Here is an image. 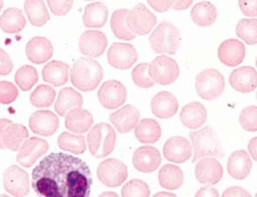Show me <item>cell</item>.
Listing matches in <instances>:
<instances>
[{"label":"cell","mask_w":257,"mask_h":197,"mask_svg":"<svg viewBox=\"0 0 257 197\" xmlns=\"http://www.w3.org/2000/svg\"><path fill=\"white\" fill-rule=\"evenodd\" d=\"M92 184L86 162L67 153H51L33 170V188L40 197H89Z\"/></svg>","instance_id":"obj_1"},{"label":"cell","mask_w":257,"mask_h":197,"mask_svg":"<svg viewBox=\"0 0 257 197\" xmlns=\"http://www.w3.org/2000/svg\"><path fill=\"white\" fill-rule=\"evenodd\" d=\"M103 76L102 66L91 58L77 59L70 71L71 83L82 92L94 91L101 83Z\"/></svg>","instance_id":"obj_2"},{"label":"cell","mask_w":257,"mask_h":197,"mask_svg":"<svg viewBox=\"0 0 257 197\" xmlns=\"http://www.w3.org/2000/svg\"><path fill=\"white\" fill-rule=\"evenodd\" d=\"M190 140L193 146L192 163H196L203 158L224 156L221 142L215 130L210 126H206L202 130L190 131Z\"/></svg>","instance_id":"obj_3"},{"label":"cell","mask_w":257,"mask_h":197,"mask_svg":"<svg viewBox=\"0 0 257 197\" xmlns=\"http://www.w3.org/2000/svg\"><path fill=\"white\" fill-rule=\"evenodd\" d=\"M149 41L155 53L174 55L181 43V36L177 27L164 21L153 31Z\"/></svg>","instance_id":"obj_4"},{"label":"cell","mask_w":257,"mask_h":197,"mask_svg":"<svg viewBox=\"0 0 257 197\" xmlns=\"http://www.w3.org/2000/svg\"><path fill=\"white\" fill-rule=\"evenodd\" d=\"M87 140L91 154L99 159L112 153L117 141V135L111 125L99 123L91 129Z\"/></svg>","instance_id":"obj_5"},{"label":"cell","mask_w":257,"mask_h":197,"mask_svg":"<svg viewBox=\"0 0 257 197\" xmlns=\"http://www.w3.org/2000/svg\"><path fill=\"white\" fill-rule=\"evenodd\" d=\"M196 93L205 100H216L225 91V77L215 69H206L196 77Z\"/></svg>","instance_id":"obj_6"},{"label":"cell","mask_w":257,"mask_h":197,"mask_svg":"<svg viewBox=\"0 0 257 197\" xmlns=\"http://www.w3.org/2000/svg\"><path fill=\"white\" fill-rule=\"evenodd\" d=\"M180 70L175 59L166 55L156 57L149 64V74L151 79L160 85L167 86L175 83Z\"/></svg>","instance_id":"obj_7"},{"label":"cell","mask_w":257,"mask_h":197,"mask_svg":"<svg viewBox=\"0 0 257 197\" xmlns=\"http://www.w3.org/2000/svg\"><path fill=\"white\" fill-rule=\"evenodd\" d=\"M157 24L156 16L144 4H138L128 11L126 25L135 36H147Z\"/></svg>","instance_id":"obj_8"},{"label":"cell","mask_w":257,"mask_h":197,"mask_svg":"<svg viewBox=\"0 0 257 197\" xmlns=\"http://www.w3.org/2000/svg\"><path fill=\"white\" fill-rule=\"evenodd\" d=\"M97 176L104 185L115 188L125 182L128 177V168L119 159H105L97 168Z\"/></svg>","instance_id":"obj_9"},{"label":"cell","mask_w":257,"mask_h":197,"mask_svg":"<svg viewBox=\"0 0 257 197\" xmlns=\"http://www.w3.org/2000/svg\"><path fill=\"white\" fill-rule=\"evenodd\" d=\"M138 53L136 47L130 43L114 42L107 53V61L111 67L126 71L138 62Z\"/></svg>","instance_id":"obj_10"},{"label":"cell","mask_w":257,"mask_h":197,"mask_svg":"<svg viewBox=\"0 0 257 197\" xmlns=\"http://www.w3.org/2000/svg\"><path fill=\"white\" fill-rule=\"evenodd\" d=\"M98 99L100 105L105 109H117L125 102L127 89L119 81L109 80L99 88Z\"/></svg>","instance_id":"obj_11"},{"label":"cell","mask_w":257,"mask_h":197,"mask_svg":"<svg viewBox=\"0 0 257 197\" xmlns=\"http://www.w3.org/2000/svg\"><path fill=\"white\" fill-rule=\"evenodd\" d=\"M4 187L6 191L15 197H25L30 194V176L18 165L6 169L3 176Z\"/></svg>","instance_id":"obj_12"},{"label":"cell","mask_w":257,"mask_h":197,"mask_svg":"<svg viewBox=\"0 0 257 197\" xmlns=\"http://www.w3.org/2000/svg\"><path fill=\"white\" fill-rule=\"evenodd\" d=\"M108 46V41L104 33L99 30H87L80 36L78 47L82 55L96 59L102 56Z\"/></svg>","instance_id":"obj_13"},{"label":"cell","mask_w":257,"mask_h":197,"mask_svg":"<svg viewBox=\"0 0 257 197\" xmlns=\"http://www.w3.org/2000/svg\"><path fill=\"white\" fill-rule=\"evenodd\" d=\"M48 149L49 144L46 140L35 136L30 137L22 145L17 155V161L24 167H31Z\"/></svg>","instance_id":"obj_14"},{"label":"cell","mask_w":257,"mask_h":197,"mask_svg":"<svg viewBox=\"0 0 257 197\" xmlns=\"http://www.w3.org/2000/svg\"><path fill=\"white\" fill-rule=\"evenodd\" d=\"M196 178L200 183L215 185L224 175L222 165L215 158H203L199 159L195 167Z\"/></svg>","instance_id":"obj_15"},{"label":"cell","mask_w":257,"mask_h":197,"mask_svg":"<svg viewBox=\"0 0 257 197\" xmlns=\"http://www.w3.org/2000/svg\"><path fill=\"white\" fill-rule=\"evenodd\" d=\"M192 147L190 141L182 136H173L164 145V157L168 161L182 164L188 161L192 155Z\"/></svg>","instance_id":"obj_16"},{"label":"cell","mask_w":257,"mask_h":197,"mask_svg":"<svg viewBox=\"0 0 257 197\" xmlns=\"http://www.w3.org/2000/svg\"><path fill=\"white\" fill-rule=\"evenodd\" d=\"M30 129L36 135L51 136L58 130L59 118L48 110H40L31 115L30 118Z\"/></svg>","instance_id":"obj_17"},{"label":"cell","mask_w":257,"mask_h":197,"mask_svg":"<svg viewBox=\"0 0 257 197\" xmlns=\"http://www.w3.org/2000/svg\"><path fill=\"white\" fill-rule=\"evenodd\" d=\"M245 55V46L237 39H228L218 48L219 61L228 67H236L242 64Z\"/></svg>","instance_id":"obj_18"},{"label":"cell","mask_w":257,"mask_h":197,"mask_svg":"<svg viewBox=\"0 0 257 197\" xmlns=\"http://www.w3.org/2000/svg\"><path fill=\"white\" fill-rule=\"evenodd\" d=\"M161 164V153L152 146L139 147L133 154L134 167L143 173L154 172L160 167Z\"/></svg>","instance_id":"obj_19"},{"label":"cell","mask_w":257,"mask_h":197,"mask_svg":"<svg viewBox=\"0 0 257 197\" xmlns=\"http://www.w3.org/2000/svg\"><path fill=\"white\" fill-rule=\"evenodd\" d=\"M140 117V112L136 106L126 105L112 112L109 117V120L118 132L125 134L134 130L139 123Z\"/></svg>","instance_id":"obj_20"},{"label":"cell","mask_w":257,"mask_h":197,"mask_svg":"<svg viewBox=\"0 0 257 197\" xmlns=\"http://www.w3.org/2000/svg\"><path fill=\"white\" fill-rule=\"evenodd\" d=\"M229 83L235 91L248 94L257 88V71L251 66H242L231 72Z\"/></svg>","instance_id":"obj_21"},{"label":"cell","mask_w":257,"mask_h":197,"mask_svg":"<svg viewBox=\"0 0 257 197\" xmlns=\"http://www.w3.org/2000/svg\"><path fill=\"white\" fill-rule=\"evenodd\" d=\"M27 58L35 65H41L52 59L54 53L52 42L42 36H36L28 42L25 47Z\"/></svg>","instance_id":"obj_22"},{"label":"cell","mask_w":257,"mask_h":197,"mask_svg":"<svg viewBox=\"0 0 257 197\" xmlns=\"http://www.w3.org/2000/svg\"><path fill=\"white\" fill-rule=\"evenodd\" d=\"M153 114L161 119H168L177 114L178 102L174 94L168 91H161L155 94L151 100Z\"/></svg>","instance_id":"obj_23"},{"label":"cell","mask_w":257,"mask_h":197,"mask_svg":"<svg viewBox=\"0 0 257 197\" xmlns=\"http://www.w3.org/2000/svg\"><path fill=\"white\" fill-rule=\"evenodd\" d=\"M251 159L243 149L237 150L229 156L227 171L229 175L236 180H244L252 170Z\"/></svg>","instance_id":"obj_24"},{"label":"cell","mask_w":257,"mask_h":197,"mask_svg":"<svg viewBox=\"0 0 257 197\" xmlns=\"http://www.w3.org/2000/svg\"><path fill=\"white\" fill-rule=\"evenodd\" d=\"M179 117L184 126L190 130H197L206 123L208 112L202 103L194 101L182 108Z\"/></svg>","instance_id":"obj_25"},{"label":"cell","mask_w":257,"mask_h":197,"mask_svg":"<svg viewBox=\"0 0 257 197\" xmlns=\"http://www.w3.org/2000/svg\"><path fill=\"white\" fill-rule=\"evenodd\" d=\"M65 127L68 130L76 134L86 133L94 124L93 115L82 107L70 110L65 116Z\"/></svg>","instance_id":"obj_26"},{"label":"cell","mask_w":257,"mask_h":197,"mask_svg":"<svg viewBox=\"0 0 257 197\" xmlns=\"http://www.w3.org/2000/svg\"><path fill=\"white\" fill-rule=\"evenodd\" d=\"M108 16V8L105 4L94 2L85 7L82 23L86 28L100 29L107 23Z\"/></svg>","instance_id":"obj_27"},{"label":"cell","mask_w":257,"mask_h":197,"mask_svg":"<svg viewBox=\"0 0 257 197\" xmlns=\"http://www.w3.org/2000/svg\"><path fill=\"white\" fill-rule=\"evenodd\" d=\"M70 70L67 64L59 60H53L45 65L42 70V78L46 83L54 87H60L67 83Z\"/></svg>","instance_id":"obj_28"},{"label":"cell","mask_w":257,"mask_h":197,"mask_svg":"<svg viewBox=\"0 0 257 197\" xmlns=\"http://www.w3.org/2000/svg\"><path fill=\"white\" fill-rule=\"evenodd\" d=\"M82 105L83 98L82 94L74 88L67 87L63 88L59 92L58 99L56 100L54 109L59 116L65 117L70 110L82 107Z\"/></svg>","instance_id":"obj_29"},{"label":"cell","mask_w":257,"mask_h":197,"mask_svg":"<svg viewBox=\"0 0 257 197\" xmlns=\"http://www.w3.org/2000/svg\"><path fill=\"white\" fill-rule=\"evenodd\" d=\"M135 135L144 144H153L161 137L162 130L157 121L153 118H144L135 128Z\"/></svg>","instance_id":"obj_30"},{"label":"cell","mask_w":257,"mask_h":197,"mask_svg":"<svg viewBox=\"0 0 257 197\" xmlns=\"http://www.w3.org/2000/svg\"><path fill=\"white\" fill-rule=\"evenodd\" d=\"M26 18L18 8H8L0 17V29L6 34H18L26 26Z\"/></svg>","instance_id":"obj_31"},{"label":"cell","mask_w":257,"mask_h":197,"mask_svg":"<svg viewBox=\"0 0 257 197\" xmlns=\"http://www.w3.org/2000/svg\"><path fill=\"white\" fill-rule=\"evenodd\" d=\"M190 16L194 24L199 27H209L216 22L218 12L213 4L202 1L193 6Z\"/></svg>","instance_id":"obj_32"},{"label":"cell","mask_w":257,"mask_h":197,"mask_svg":"<svg viewBox=\"0 0 257 197\" xmlns=\"http://www.w3.org/2000/svg\"><path fill=\"white\" fill-rule=\"evenodd\" d=\"M29 131L23 124H12L6 128L3 134L2 141L6 148L11 151L20 149L27 139H29Z\"/></svg>","instance_id":"obj_33"},{"label":"cell","mask_w":257,"mask_h":197,"mask_svg":"<svg viewBox=\"0 0 257 197\" xmlns=\"http://www.w3.org/2000/svg\"><path fill=\"white\" fill-rule=\"evenodd\" d=\"M159 182L161 187L169 190H176L184 183V172L175 165H165L159 171Z\"/></svg>","instance_id":"obj_34"},{"label":"cell","mask_w":257,"mask_h":197,"mask_svg":"<svg viewBox=\"0 0 257 197\" xmlns=\"http://www.w3.org/2000/svg\"><path fill=\"white\" fill-rule=\"evenodd\" d=\"M24 10L33 26H44L50 20L49 12L43 0H26Z\"/></svg>","instance_id":"obj_35"},{"label":"cell","mask_w":257,"mask_h":197,"mask_svg":"<svg viewBox=\"0 0 257 197\" xmlns=\"http://www.w3.org/2000/svg\"><path fill=\"white\" fill-rule=\"evenodd\" d=\"M128 9H118L112 13L110 20V25L114 36L121 41L130 42L136 39V36L132 34L126 25V16Z\"/></svg>","instance_id":"obj_36"},{"label":"cell","mask_w":257,"mask_h":197,"mask_svg":"<svg viewBox=\"0 0 257 197\" xmlns=\"http://www.w3.org/2000/svg\"><path fill=\"white\" fill-rule=\"evenodd\" d=\"M58 146L62 150L67 151L76 155L84 153L87 148L85 136L69 132H63L59 135Z\"/></svg>","instance_id":"obj_37"},{"label":"cell","mask_w":257,"mask_h":197,"mask_svg":"<svg viewBox=\"0 0 257 197\" xmlns=\"http://www.w3.org/2000/svg\"><path fill=\"white\" fill-rule=\"evenodd\" d=\"M55 97L56 91L53 87L41 84L30 95V102L37 108H46L53 105Z\"/></svg>","instance_id":"obj_38"},{"label":"cell","mask_w":257,"mask_h":197,"mask_svg":"<svg viewBox=\"0 0 257 197\" xmlns=\"http://www.w3.org/2000/svg\"><path fill=\"white\" fill-rule=\"evenodd\" d=\"M236 35L249 46L257 44V19H242L236 27Z\"/></svg>","instance_id":"obj_39"},{"label":"cell","mask_w":257,"mask_h":197,"mask_svg":"<svg viewBox=\"0 0 257 197\" xmlns=\"http://www.w3.org/2000/svg\"><path fill=\"white\" fill-rule=\"evenodd\" d=\"M38 80V72L31 65H24L15 75L16 83L23 91H30Z\"/></svg>","instance_id":"obj_40"},{"label":"cell","mask_w":257,"mask_h":197,"mask_svg":"<svg viewBox=\"0 0 257 197\" xmlns=\"http://www.w3.org/2000/svg\"><path fill=\"white\" fill-rule=\"evenodd\" d=\"M122 197H149L150 188L146 182L140 179H132L122 188Z\"/></svg>","instance_id":"obj_41"},{"label":"cell","mask_w":257,"mask_h":197,"mask_svg":"<svg viewBox=\"0 0 257 197\" xmlns=\"http://www.w3.org/2000/svg\"><path fill=\"white\" fill-rule=\"evenodd\" d=\"M149 66L148 63H141L132 71V80L135 84L139 88H150L155 85V82L149 76Z\"/></svg>","instance_id":"obj_42"},{"label":"cell","mask_w":257,"mask_h":197,"mask_svg":"<svg viewBox=\"0 0 257 197\" xmlns=\"http://www.w3.org/2000/svg\"><path fill=\"white\" fill-rule=\"evenodd\" d=\"M239 124L248 132L257 131V106H247L240 112Z\"/></svg>","instance_id":"obj_43"},{"label":"cell","mask_w":257,"mask_h":197,"mask_svg":"<svg viewBox=\"0 0 257 197\" xmlns=\"http://www.w3.org/2000/svg\"><path fill=\"white\" fill-rule=\"evenodd\" d=\"M18 97V89L10 82H0V104L8 105L14 102Z\"/></svg>","instance_id":"obj_44"},{"label":"cell","mask_w":257,"mask_h":197,"mask_svg":"<svg viewBox=\"0 0 257 197\" xmlns=\"http://www.w3.org/2000/svg\"><path fill=\"white\" fill-rule=\"evenodd\" d=\"M47 2L53 15L63 17L71 11L74 0H47Z\"/></svg>","instance_id":"obj_45"},{"label":"cell","mask_w":257,"mask_h":197,"mask_svg":"<svg viewBox=\"0 0 257 197\" xmlns=\"http://www.w3.org/2000/svg\"><path fill=\"white\" fill-rule=\"evenodd\" d=\"M238 6L243 15L257 18V0H238Z\"/></svg>","instance_id":"obj_46"},{"label":"cell","mask_w":257,"mask_h":197,"mask_svg":"<svg viewBox=\"0 0 257 197\" xmlns=\"http://www.w3.org/2000/svg\"><path fill=\"white\" fill-rule=\"evenodd\" d=\"M13 70V63L9 54L0 48V76L9 75Z\"/></svg>","instance_id":"obj_47"},{"label":"cell","mask_w":257,"mask_h":197,"mask_svg":"<svg viewBox=\"0 0 257 197\" xmlns=\"http://www.w3.org/2000/svg\"><path fill=\"white\" fill-rule=\"evenodd\" d=\"M176 0H147L149 6L155 12L164 13L173 8Z\"/></svg>","instance_id":"obj_48"},{"label":"cell","mask_w":257,"mask_h":197,"mask_svg":"<svg viewBox=\"0 0 257 197\" xmlns=\"http://www.w3.org/2000/svg\"><path fill=\"white\" fill-rule=\"evenodd\" d=\"M221 197H252V195L242 187L232 186L226 188Z\"/></svg>","instance_id":"obj_49"},{"label":"cell","mask_w":257,"mask_h":197,"mask_svg":"<svg viewBox=\"0 0 257 197\" xmlns=\"http://www.w3.org/2000/svg\"><path fill=\"white\" fill-rule=\"evenodd\" d=\"M195 197H219V194L216 188L207 185L200 188Z\"/></svg>","instance_id":"obj_50"},{"label":"cell","mask_w":257,"mask_h":197,"mask_svg":"<svg viewBox=\"0 0 257 197\" xmlns=\"http://www.w3.org/2000/svg\"><path fill=\"white\" fill-rule=\"evenodd\" d=\"M194 0H176L173 9L176 12H181L189 9Z\"/></svg>","instance_id":"obj_51"},{"label":"cell","mask_w":257,"mask_h":197,"mask_svg":"<svg viewBox=\"0 0 257 197\" xmlns=\"http://www.w3.org/2000/svg\"><path fill=\"white\" fill-rule=\"evenodd\" d=\"M11 124H12V122L9 120V119H6V118H1L0 119V149H5L6 148L3 144L2 137H3V134L6 128L9 126Z\"/></svg>","instance_id":"obj_52"},{"label":"cell","mask_w":257,"mask_h":197,"mask_svg":"<svg viewBox=\"0 0 257 197\" xmlns=\"http://www.w3.org/2000/svg\"><path fill=\"white\" fill-rule=\"evenodd\" d=\"M248 151L252 159L257 161V136L253 137L248 142Z\"/></svg>","instance_id":"obj_53"},{"label":"cell","mask_w":257,"mask_h":197,"mask_svg":"<svg viewBox=\"0 0 257 197\" xmlns=\"http://www.w3.org/2000/svg\"><path fill=\"white\" fill-rule=\"evenodd\" d=\"M153 197H178L173 193L170 192H159L157 194H155Z\"/></svg>","instance_id":"obj_54"},{"label":"cell","mask_w":257,"mask_h":197,"mask_svg":"<svg viewBox=\"0 0 257 197\" xmlns=\"http://www.w3.org/2000/svg\"><path fill=\"white\" fill-rule=\"evenodd\" d=\"M99 197H119L115 192L105 191L103 192L102 194H99Z\"/></svg>","instance_id":"obj_55"},{"label":"cell","mask_w":257,"mask_h":197,"mask_svg":"<svg viewBox=\"0 0 257 197\" xmlns=\"http://www.w3.org/2000/svg\"><path fill=\"white\" fill-rule=\"evenodd\" d=\"M4 6V0H0V12H1V10L3 8Z\"/></svg>","instance_id":"obj_56"},{"label":"cell","mask_w":257,"mask_h":197,"mask_svg":"<svg viewBox=\"0 0 257 197\" xmlns=\"http://www.w3.org/2000/svg\"><path fill=\"white\" fill-rule=\"evenodd\" d=\"M0 197H10L8 195H6V194H0Z\"/></svg>","instance_id":"obj_57"},{"label":"cell","mask_w":257,"mask_h":197,"mask_svg":"<svg viewBox=\"0 0 257 197\" xmlns=\"http://www.w3.org/2000/svg\"><path fill=\"white\" fill-rule=\"evenodd\" d=\"M255 65H256V67H257V58H256V61H255Z\"/></svg>","instance_id":"obj_58"},{"label":"cell","mask_w":257,"mask_h":197,"mask_svg":"<svg viewBox=\"0 0 257 197\" xmlns=\"http://www.w3.org/2000/svg\"><path fill=\"white\" fill-rule=\"evenodd\" d=\"M85 1H93V0H85Z\"/></svg>","instance_id":"obj_59"},{"label":"cell","mask_w":257,"mask_h":197,"mask_svg":"<svg viewBox=\"0 0 257 197\" xmlns=\"http://www.w3.org/2000/svg\"><path fill=\"white\" fill-rule=\"evenodd\" d=\"M254 197H257V193H256V194H255V196H254Z\"/></svg>","instance_id":"obj_60"},{"label":"cell","mask_w":257,"mask_h":197,"mask_svg":"<svg viewBox=\"0 0 257 197\" xmlns=\"http://www.w3.org/2000/svg\"><path fill=\"white\" fill-rule=\"evenodd\" d=\"M256 99H257V93H256Z\"/></svg>","instance_id":"obj_61"}]
</instances>
